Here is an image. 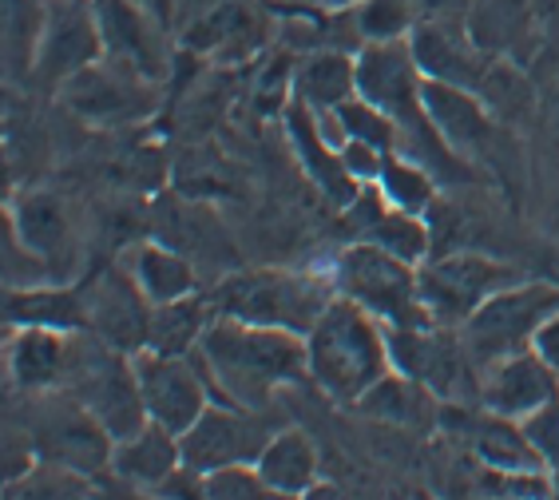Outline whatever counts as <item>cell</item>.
<instances>
[{
	"instance_id": "1",
	"label": "cell",
	"mask_w": 559,
	"mask_h": 500,
	"mask_svg": "<svg viewBox=\"0 0 559 500\" xmlns=\"http://www.w3.org/2000/svg\"><path fill=\"white\" fill-rule=\"evenodd\" d=\"M199 361L215 385L218 402L266 409L282 385L310 381L306 337L278 326H254L242 318L215 314L199 342Z\"/></svg>"
},
{
	"instance_id": "2",
	"label": "cell",
	"mask_w": 559,
	"mask_h": 500,
	"mask_svg": "<svg viewBox=\"0 0 559 500\" xmlns=\"http://www.w3.org/2000/svg\"><path fill=\"white\" fill-rule=\"evenodd\" d=\"M306 366L310 381L337 405L357 409V402L373 390L377 381L393 373V346L389 326L366 306L334 294L318 322L306 334Z\"/></svg>"
},
{
	"instance_id": "3",
	"label": "cell",
	"mask_w": 559,
	"mask_h": 500,
	"mask_svg": "<svg viewBox=\"0 0 559 500\" xmlns=\"http://www.w3.org/2000/svg\"><path fill=\"white\" fill-rule=\"evenodd\" d=\"M334 294L337 290L330 283V274L259 266V271H238L223 278L211 294V310L254 322V326L294 330L306 337Z\"/></svg>"
},
{
	"instance_id": "4",
	"label": "cell",
	"mask_w": 559,
	"mask_h": 500,
	"mask_svg": "<svg viewBox=\"0 0 559 500\" xmlns=\"http://www.w3.org/2000/svg\"><path fill=\"white\" fill-rule=\"evenodd\" d=\"M60 390L72 393L116 441L151 421L135 378V358L92 330H72L68 337V370Z\"/></svg>"
},
{
	"instance_id": "5",
	"label": "cell",
	"mask_w": 559,
	"mask_h": 500,
	"mask_svg": "<svg viewBox=\"0 0 559 500\" xmlns=\"http://www.w3.org/2000/svg\"><path fill=\"white\" fill-rule=\"evenodd\" d=\"M420 266L381 250L377 242L357 239L342 250L330 266V283L337 294L354 298L377 314L385 326H432V314L420 298Z\"/></svg>"
},
{
	"instance_id": "6",
	"label": "cell",
	"mask_w": 559,
	"mask_h": 500,
	"mask_svg": "<svg viewBox=\"0 0 559 500\" xmlns=\"http://www.w3.org/2000/svg\"><path fill=\"white\" fill-rule=\"evenodd\" d=\"M559 310L556 283H520L496 290L480 310L461 326L464 349L476 361V370H488L492 361H504L512 354H524L536 342V330Z\"/></svg>"
},
{
	"instance_id": "7",
	"label": "cell",
	"mask_w": 559,
	"mask_h": 500,
	"mask_svg": "<svg viewBox=\"0 0 559 500\" xmlns=\"http://www.w3.org/2000/svg\"><path fill=\"white\" fill-rule=\"evenodd\" d=\"M28 437L36 445V457L52 461L84 473V477H104L111 473V453H116V437L75 402L72 393L48 390L28 393Z\"/></svg>"
},
{
	"instance_id": "8",
	"label": "cell",
	"mask_w": 559,
	"mask_h": 500,
	"mask_svg": "<svg viewBox=\"0 0 559 500\" xmlns=\"http://www.w3.org/2000/svg\"><path fill=\"white\" fill-rule=\"evenodd\" d=\"M393 366L409 378L425 381L444 405H476L480 402V370L464 349L461 330L452 326H389Z\"/></svg>"
},
{
	"instance_id": "9",
	"label": "cell",
	"mask_w": 559,
	"mask_h": 500,
	"mask_svg": "<svg viewBox=\"0 0 559 500\" xmlns=\"http://www.w3.org/2000/svg\"><path fill=\"white\" fill-rule=\"evenodd\" d=\"M420 298L429 306L437 326L461 330L496 290L520 283L524 274L500 259L476 254V250H456L441 259L420 262Z\"/></svg>"
},
{
	"instance_id": "10",
	"label": "cell",
	"mask_w": 559,
	"mask_h": 500,
	"mask_svg": "<svg viewBox=\"0 0 559 500\" xmlns=\"http://www.w3.org/2000/svg\"><path fill=\"white\" fill-rule=\"evenodd\" d=\"M159 80L143 76L140 68L123 64L116 56H104L80 76L68 80L56 96L80 120L96 123V128H131V123L147 120L155 104H159Z\"/></svg>"
},
{
	"instance_id": "11",
	"label": "cell",
	"mask_w": 559,
	"mask_h": 500,
	"mask_svg": "<svg viewBox=\"0 0 559 500\" xmlns=\"http://www.w3.org/2000/svg\"><path fill=\"white\" fill-rule=\"evenodd\" d=\"M135 358V378H140L147 417L163 429L183 437L206 405L215 402V385L206 378L199 354H159V349H140Z\"/></svg>"
},
{
	"instance_id": "12",
	"label": "cell",
	"mask_w": 559,
	"mask_h": 500,
	"mask_svg": "<svg viewBox=\"0 0 559 500\" xmlns=\"http://www.w3.org/2000/svg\"><path fill=\"white\" fill-rule=\"evenodd\" d=\"M104 28H99L96 0H44L40 44H36L33 76L48 87L68 84L84 68L104 60Z\"/></svg>"
},
{
	"instance_id": "13",
	"label": "cell",
	"mask_w": 559,
	"mask_h": 500,
	"mask_svg": "<svg viewBox=\"0 0 559 500\" xmlns=\"http://www.w3.org/2000/svg\"><path fill=\"white\" fill-rule=\"evenodd\" d=\"M262 409H247L235 402H211L206 414L179 437L183 445V465L194 473H215L238 461H259L266 441L278 433V425L262 421Z\"/></svg>"
},
{
	"instance_id": "14",
	"label": "cell",
	"mask_w": 559,
	"mask_h": 500,
	"mask_svg": "<svg viewBox=\"0 0 559 500\" xmlns=\"http://www.w3.org/2000/svg\"><path fill=\"white\" fill-rule=\"evenodd\" d=\"M4 223L21 235L24 247L48 262L56 283H72L75 266H80V230H75V215L64 199L52 191H24V195L9 199Z\"/></svg>"
},
{
	"instance_id": "15",
	"label": "cell",
	"mask_w": 559,
	"mask_h": 500,
	"mask_svg": "<svg viewBox=\"0 0 559 500\" xmlns=\"http://www.w3.org/2000/svg\"><path fill=\"white\" fill-rule=\"evenodd\" d=\"M87 298V330L99 334L104 342H111L123 354H140L147 349L151 334V302L143 298V290L131 283V274L123 266L96 274L84 286Z\"/></svg>"
},
{
	"instance_id": "16",
	"label": "cell",
	"mask_w": 559,
	"mask_h": 500,
	"mask_svg": "<svg viewBox=\"0 0 559 500\" xmlns=\"http://www.w3.org/2000/svg\"><path fill=\"white\" fill-rule=\"evenodd\" d=\"M99 28H104V48L123 64L140 68L143 76L163 80L171 68V48H167V24L140 0H96Z\"/></svg>"
},
{
	"instance_id": "17",
	"label": "cell",
	"mask_w": 559,
	"mask_h": 500,
	"mask_svg": "<svg viewBox=\"0 0 559 500\" xmlns=\"http://www.w3.org/2000/svg\"><path fill=\"white\" fill-rule=\"evenodd\" d=\"M556 397H559V373L539 358L536 349L512 354V358L492 361L488 370H480V402L476 405H485L488 414L527 421L536 409H544Z\"/></svg>"
},
{
	"instance_id": "18",
	"label": "cell",
	"mask_w": 559,
	"mask_h": 500,
	"mask_svg": "<svg viewBox=\"0 0 559 500\" xmlns=\"http://www.w3.org/2000/svg\"><path fill=\"white\" fill-rule=\"evenodd\" d=\"M282 128H286V140H290L294 155H298L301 171L313 179V187H318L334 207H349L361 183H357L354 175H349V167H345L342 147L325 135L318 111H313L310 104H301L298 96H290L286 108H282Z\"/></svg>"
},
{
	"instance_id": "19",
	"label": "cell",
	"mask_w": 559,
	"mask_h": 500,
	"mask_svg": "<svg viewBox=\"0 0 559 500\" xmlns=\"http://www.w3.org/2000/svg\"><path fill=\"white\" fill-rule=\"evenodd\" d=\"M425 111H429L432 128L441 131L444 143L461 159L476 164V159H485L492 152L496 120H492V108L480 99V92L425 76Z\"/></svg>"
},
{
	"instance_id": "20",
	"label": "cell",
	"mask_w": 559,
	"mask_h": 500,
	"mask_svg": "<svg viewBox=\"0 0 559 500\" xmlns=\"http://www.w3.org/2000/svg\"><path fill=\"white\" fill-rule=\"evenodd\" d=\"M413 52H417V64L425 76L444 80V84H461L480 92L488 68V48L476 44L473 33H461L452 24H437V21H420L409 36Z\"/></svg>"
},
{
	"instance_id": "21",
	"label": "cell",
	"mask_w": 559,
	"mask_h": 500,
	"mask_svg": "<svg viewBox=\"0 0 559 500\" xmlns=\"http://www.w3.org/2000/svg\"><path fill=\"white\" fill-rule=\"evenodd\" d=\"M4 370L9 385L21 393H48L64 385L68 337L72 330L52 326H4Z\"/></svg>"
},
{
	"instance_id": "22",
	"label": "cell",
	"mask_w": 559,
	"mask_h": 500,
	"mask_svg": "<svg viewBox=\"0 0 559 500\" xmlns=\"http://www.w3.org/2000/svg\"><path fill=\"white\" fill-rule=\"evenodd\" d=\"M179 465H183L179 433L163 429L159 421H147L131 437H119L116 453H111V477L123 480V489L147 492V497H155Z\"/></svg>"
},
{
	"instance_id": "23",
	"label": "cell",
	"mask_w": 559,
	"mask_h": 500,
	"mask_svg": "<svg viewBox=\"0 0 559 500\" xmlns=\"http://www.w3.org/2000/svg\"><path fill=\"white\" fill-rule=\"evenodd\" d=\"M266 28H262V16L254 4L247 0H223L215 9H206L199 21L183 33V44L194 52L211 56V60H247L254 48L262 44Z\"/></svg>"
},
{
	"instance_id": "24",
	"label": "cell",
	"mask_w": 559,
	"mask_h": 500,
	"mask_svg": "<svg viewBox=\"0 0 559 500\" xmlns=\"http://www.w3.org/2000/svg\"><path fill=\"white\" fill-rule=\"evenodd\" d=\"M259 473L266 480L278 500H294V497H313L322 489L318 485V445H313L306 429L298 425H278V433L270 437L266 449L259 453Z\"/></svg>"
},
{
	"instance_id": "25",
	"label": "cell",
	"mask_w": 559,
	"mask_h": 500,
	"mask_svg": "<svg viewBox=\"0 0 559 500\" xmlns=\"http://www.w3.org/2000/svg\"><path fill=\"white\" fill-rule=\"evenodd\" d=\"M357 414L377 417V421H385V425H397V429H432V425H441L444 402L425 385V381L393 370L357 402Z\"/></svg>"
},
{
	"instance_id": "26",
	"label": "cell",
	"mask_w": 559,
	"mask_h": 500,
	"mask_svg": "<svg viewBox=\"0 0 559 500\" xmlns=\"http://www.w3.org/2000/svg\"><path fill=\"white\" fill-rule=\"evenodd\" d=\"M123 271L131 274V283L140 286L151 306L199 294V274H194L191 259H187L183 250L167 247V242H159V239L135 242V247L128 250V259H123Z\"/></svg>"
},
{
	"instance_id": "27",
	"label": "cell",
	"mask_w": 559,
	"mask_h": 500,
	"mask_svg": "<svg viewBox=\"0 0 559 500\" xmlns=\"http://www.w3.org/2000/svg\"><path fill=\"white\" fill-rule=\"evenodd\" d=\"M4 326L87 330V298L72 283H44L4 290Z\"/></svg>"
},
{
	"instance_id": "28",
	"label": "cell",
	"mask_w": 559,
	"mask_h": 500,
	"mask_svg": "<svg viewBox=\"0 0 559 500\" xmlns=\"http://www.w3.org/2000/svg\"><path fill=\"white\" fill-rule=\"evenodd\" d=\"M294 96L310 104L318 116L337 111L345 99L361 96L357 92V56L342 48H313L306 60L294 64Z\"/></svg>"
},
{
	"instance_id": "29",
	"label": "cell",
	"mask_w": 559,
	"mask_h": 500,
	"mask_svg": "<svg viewBox=\"0 0 559 500\" xmlns=\"http://www.w3.org/2000/svg\"><path fill=\"white\" fill-rule=\"evenodd\" d=\"M211 318H215L211 298H199V294L151 306L147 349H159V354H194L199 342H203L206 326H211Z\"/></svg>"
},
{
	"instance_id": "30",
	"label": "cell",
	"mask_w": 559,
	"mask_h": 500,
	"mask_svg": "<svg viewBox=\"0 0 559 500\" xmlns=\"http://www.w3.org/2000/svg\"><path fill=\"white\" fill-rule=\"evenodd\" d=\"M377 187H381V195H385L389 207L425 218L432 203H437L441 179H437L429 167H420L417 159H409V155L389 152L385 164H381V175H377Z\"/></svg>"
},
{
	"instance_id": "31",
	"label": "cell",
	"mask_w": 559,
	"mask_h": 500,
	"mask_svg": "<svg viewBox=\"0 0 559 500\" xmlns=\"http://www.w3.org/2000/svg\"><path fill=\"white\" fill-rule=\"evenodd\" d=\"M361 239L377 242L381 250H389V254H397V259L413 262V266H420V262L432 259L429 223H425L420 215H409V211L385 207L366 230H361Z\"/></svg>"
},
{
	"instance_id": "32",
	"label": "cell",
	"mask_w": 559,
	"mask_h": 500,
	"mask_svg": "<svg viewBox=\"0 0 559 500\" xmlns=\"http://www.w3.org/2000/svg\"><path fill=\"white\" fill-rule=\"evenodd\" d=\"M349 21H354V36L361 44H381V40H409L417 28V9L413 0H357L349 4Z\"/></svg>"
},
{
	"instance_id": "33",
	"label": "cell",
	"mask_w": 559,
	"mask_h": 500,
	"mask_svg": "<svg viewBox=\"0 0 559 500\" xmlns=\"http://www.w3.org/2000/svg\"><path fill=\"white\" fill-rule=\"evenodd\" d=\"M40 24H44L40 0H4V60H9L12 72L33 76Z\"/></svg>"
},
{
	"instance_id": "34",
	"label": "cell",
	"mask_w": 559,
	"mask_h": 500,
	"mask_svg": "<svg viewBox=\"0 0 559 500\" xmlns=\"http://www.w3.org/2000/svg\"><path fill=\"white\" fill-rule=\"evenodd\" d=\"M203 497L211 500H278L274 489L262 480L254 461H238V465H223L203 477Z\"/></svg>"
},
{
	"instance_id": "35",
	"label": "cell",
	"mask_w": 559,
	"mask_h": 500,
	"mask_svg": "<svg viewBox=\"0 0 559 500\" xmlns=\"http://www.w3.org/2000/svg\"><path fill=\"white\" fill-rule=\"evenodd\" d=\"M524 429H527V437H532V445L539 449V457H544L548 473L559 480V397L527 417Z\"/></svg>"
},
{
	"instance_id": "36",
	"label": "cell",
	"mask_w": 559,
	"mask_h": 500,
	"mask_svg": "<svg viewBox=\"0 0 559 500\" xmlns=\"http://www.w3.org/2000/svg\"><path fill=\"white\" fill-rule=\"evenodd\" d=\"M532 349H536L539 358L548 361L551 370L559 373V310L548 318V322H544V326L536 330V342H532Z\"/></svg>"
},
{
	"instance_id": "37",
	"label": "cell",
	"mask_w": 559,
	"mask_h": 500,
	"mask_svg": "<svg viewBox=\"0 0 559 500\" xmlns=\"http://www.w3.org/2000/svg\"><path fill=\"white\" fill-rule=\"evenodd\" d=\"M278 12H345L357 0H262Z\"/></svg>"
}]
</instances>
